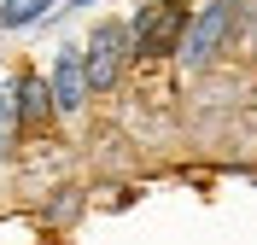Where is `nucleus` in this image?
I'll use <instances>...</instances> for the list:
<instances>
[{
    "mask_svg": "<svg viewBox=\"0 0 257 245\" xmlns=\"http://www.w3.org/2000/svg\"><path fill=\"white\" fill-rule=\"evenodd\" d=\"M53 0H6L0 6V30H24V24H35V18H47Z\"/></svg>",
    "mask_w": 257,
    "mask_h": 245,
    "instance_id": "7",
    "label": "nucleus"
},
{
    "mask_svg": "<svg viewBox=\"0 0 257 245\" xmlns=\"http://www.w3.org/2000/svg\"><path fill=\"white\" fill-rule=\"evenodd\" d=\"M12 140H18V82L0 88V163L12 158Z\"/></svg>",
    "mask_w": 257,
    "mask_h": 245,
    "instance_id": "6",
    "label": "nucleus"
},
{
    "mask_svg": "<svg viewBox=\"0 0 257 245\" xmlns=\"http://www.w3.org/2000/svg\"><path fill=\"white\" fill-rule=\"evenodd\" d=\"M47 88H53V105H59V117H76L82 105H88V65H82V47H59V59H53L47 70Z\"/></svg>",
    "mask_w": 257,
    "mask_h": 245,
    "instance_id": "4",
    "label": "nucleus"
},
{
    "mask_svg": "<svg viewBox=\"0 0 257 245\" xmlns=\"http://www.w3.org/2000/svg\"><path fill=\"white\" fill-rule=\"evenodd\" d=\"M240 6L245 0H210V6H199L193 12V24H187V35H181V65L187 70H205L216 53H222V41L234 35V24H240Z\"/></svg>",
    "mask_w": 257,
    "mask_h": 245,
    "instance_id": "2",
    "label": "nucleus"
},
{
    "mask_svg": "<svg viewBox=\"0 0 257 245\" xmlns=\"http://www.w3.org/2000/svg\"><path fill=\"white\" fill-rule=\"evenodd\" d=\"M47 117H59L47 76H18V129H41Z\"/></svg>",
    "mask_w": 257,
    "mask_h": 245,
    "instance_id": "5",
    "label": "nucleus"
},
{
    "mask_svg": "<svg viewBox=\"0 0 257 245\" xmlns=\"http://www.w3.org/2000/svg\"><path fill=\"white\" fill-rule=\"evenodd\" d=\"M128 59H135V41H128V24H117V18L94 24V35H88V47H82V65H88V88H94V94H111Z\"/></svg>",
    "mask_w": 257,
    "mask_h": 245,
    "instance_id": "3",
    "label": "nucleus"
},
{
    "mask_svg": "<svg viewBox=\"0 0 257 245\" xmlns=\"http://www.w3.org/2000/svg\"><path fill=\"white\" fill-rule=\"evenodd\" d=\"M76 210H82V193H76V187H64L47 210H41V222H47V228H64V222H76Z\"/></svg>",
    "mask_w": 257,
    "mask_h": 245,
    "instance_id": "8",
    "label": "nucleus"
},
{
    "mask_svg": "<svg viewBox=\"0 0 257 245\" xmlns=\"http://www.w3.org/2000/svg\"><path fill=\"white\" fill-rule=\"evenodd\" d=\"M187 24H193L187 0H146L141 12H135V24H128L135 59H170V53H181Z\"/></svg>",
    "mask_w": 257,
    "mask_h": 245,
    "instance_id": "1",
    "label": "nucleus"
},
{
    "mask_svg": "<svg viewBox=\"0 0 257 245\" xmlns=\"http://www.w3.org/2000/svg\"><path fill=\"white\" fill-rule=\"evenodd\" d=\"M251 35H257V0H251Z\"/></svg>",
    "mask_w": 257,
    "mask_h": 245,
    "instance_id": "9",
    "label": "nucleus"
}]
</instances>
